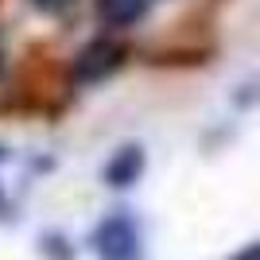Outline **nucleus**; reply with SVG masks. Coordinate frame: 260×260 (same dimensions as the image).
<instances>
[{
  "instance_id": "nucleus-1",
  "label": "nucleus",
  "mask_w": 260,
  "mask_h": 260,
  "mask_svg": "<svg viewBox=\"0 0 260 260\" xmlns=\"http://www.w3.org/2000/svg\"><path fill=\"white\" fill-rule=\"evenodd\" d=\"M93 252L101 260H144V237L136 217L124 214V210L101 217L98 229H93Z\"/></svg>"
},
{
  "instance_id": "nucleus-3",
  "label": "nucleus",
  "mask_w": 260,
  "mask_h": 260,
  "mask_svg": "<svg viewBox=\"0 0 260 260\" xmlns=\"http://www.w3.org/2000/svg\"><path fill=\"white\" fill-rule=\"evenodd\" d=\"M144 167H148V152H144L140 144H124L113 152V159L105 163V183L113 190H128V186L140 183Z\"/></svg>"
},
{
  "instance_id": "nucleus-4",
  "label": "nucleus",
  "mask_w": 260,
  "mask_h": 260,
  "mask_svg": "<svg viewBox=\"0 0 260 260\" xmlns=\"http://www.w3.org/2000/svg\"><path fill=\"white\" fill-rule=\"evenodd\" d=\"M152 8V0H98V12L109 27H132Z\"/></svg>"
},
{
  "instance_id": "nucleus-2",
  "label": "nucleus",
  "mask_w": 260,
  "mask_h": 260,
  "mask_svg": "<svg viewBox=\"0 0 260 260\" xmlns=\"http://www.w3.org/2000/svg\"><path fill=\"white\" fill-rule=\"evenodd\" d=\"M124 62V47L117 39H93L86 43L82 51L74 54V66H70V78H74L78 86H93V82H105L117 66Z\"/></svg>"
},
{
  "instance_id": "nucleus-8",
  "label": "nucleus",
  "mask_w": 260,
  "mask_h": 260,
  "mask_svg": "<svg viewBox=\"0 0 260 260\" xmlns=\"http://www.w3.org/2000/svg\"><path fill=\"white\" fill-rule=\"evenodd\" d=\"M4 155H8V152H4V148H0V159H4Z\"/></svg>"
},
{
  "instance_id": "nucleus-5",
  "label": "nucleus",
  "mask_w": 260,
  "mask_h": 260,
  "mask_svg": "<svg viewBox=\"0 0 260 260\" xmlns=\"http://www.w3.org/2000/svg\"><path fill=\"white\" fill-rule=\"evenodd\" d=\"M39 12H47V16H58V12H66L70 4H78V0H31Z\"/></svg>"
},
{
  "instance_id": "nucleus-7",
  "label": "nucleus",
  "mask_w": 260,
  "mask_h": 260,
  "mask_svg": "<svg viewBox=\"0 0 260 260\" xmlns=\"http://www.w3.org/2000/svg\"><path fill=\"white\" fill-rule=\"evenodd\" d=\"M0 74H4V51H0Z\"/></svg>"
},
{
  "instance_id": "nucleus-6",
  "label": "nucleus",
  "mask_w": 260,
  "mask_h": 260,
  "mask_svg": "<svg viewBox=\"0 0 260 260\" xmlns=\"http://www.w3.org/2000/svg\"><path fill=\"white\" fill-rule=\"evenodd\" d=\"M233 260H260V245H256V241H252V245H245Z\"/></svg>"
}]
</instances>
